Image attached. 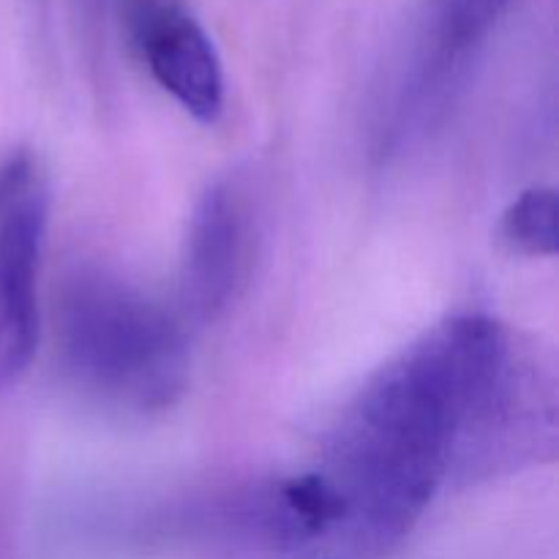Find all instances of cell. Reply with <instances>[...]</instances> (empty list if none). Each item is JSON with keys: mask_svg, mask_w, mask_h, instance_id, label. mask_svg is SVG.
Instances as JSON below:
<instances>
[{"mask_svg": "<svg viewBox=\"0 0 559 559\" xmlns=\"http://www.w3.org/2000/svg\"><path fill=\"white\" fill-rule=\"evenodd\" d=\"M491 317L464 314L426 333L358 393L328 453L325 475L355 540L399 544L453 473L459 431L506 349Z\"/></svg>", "mask_w": 559, "mask_h": 559, "instance_id": "obj_1", "label": "cell"}, {"mask_svg": "<svg viewBox=\"0 0 559 559\" xmlns=\"http://www.w3.org/2000/svg\"><path fill=\"white\" fill-rule=\"evenodd\" d=\"M60 355L80 388L109 404L151 413L186 382L178 322L147 295L102 271L76 273L58 314Z\"/></svg>", "mask_w": 559, "mask_h": 559, "instance_id": "obj_2", "label": "cell"}, {"mask_svg": "<svg viewBox=\"0 0 559 559\" xmlns=\"http://www.w3.org/2000/svg\"><path fill=\"white\" fill-rule=\"evenodd\" d=\"M131 47L153 80L191 118L213 123L224 109V69L216 44L186 0H120Z\"/></svg>", "mask_w": 559, "mask_h": 559, "instance_id": "obj_3", "label": "cell"}, {"mask_svg": "<svg viewBox=\"0 0 559 559\" xmlns=\"http://www.w3.org/2000/svg\"><path fill=\"white\" fill-rule=\"evenodd\" d=\"M47 202L27 175L0 205V393L20 385L38 349V265Z\"/></svg>", "mask_w": 559, "mask_h": 559, "instance_id": "obj_4", "label": "cell"}, {"mask_svg": "<svg viewBox=\"0 0 559 559\" xmlns=\"http://www.w3.org/2000/svg\"><path fill=\"white\" fill-rule=\"evenodd\" d=\"M246 262V222L233 191H205L186 233L180 298L197 320H213L240 282Z\"/></svg>", "mask_w": 559, "mask_h": 559, "instance_id": "obj_5", "label": "cell"}, {"mask_svg": "<svg viewBox=\"0 0 559 559\" xmlns=\"http://www.w3.org/2000/svg\"><path fill=\"white\" fill-rule=\"evenodd\" d=\"M513 3L516 0H429L426 44L431 66L440 71L453 69L469 49L489 36Z\"/></svg>", "mask_w": 559, "mask_h": 559, "instance_id": "obj_6", "label": "cell"}, {"mask_svg": "<svg viewBox=\"0 0 559 559\" xmlns=\"http://www.w3.org/2000/svg\"><path fill=\"white\" fill-rule=\"evenodd\" d=\"M502 240L524 257H555L559 246V202L555 189L524 191L502 216Z\"/></svg>", "mask_w": 559, "mask_h": 559, "instance_id": "obj_7", "label": "cell"}]
</instances>
